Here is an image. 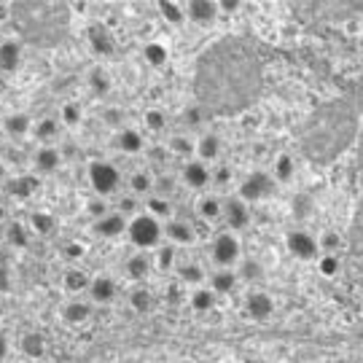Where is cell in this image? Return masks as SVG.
Here are the masks:
<instances>
[{
	"instance_id": "cell-32",
	"label": "cell",
	"mask_w": 363,
	"mask_h": 363,
	"mask_svg": "<svg viewBox=\"0 0 363 363\" xmlns=\"http://www.w3.org/2000/svg\"><path fill=\"white\" fill-rule=\"evenodd\" d=\"M339 269H342V261H339V256L320 253V259H318V272L323 274V277H337Z\"/></svg>"
},
{
	"instance_id": "cell-13",
	"label": "cell",
	"mask_w": 363,
	"mask_h": 363,
	"mask_svg": "<svg viewBox=\"0 0 363 363\" xmlns=\"http://www.w3.org/2000/svg\"><path fill=\"white\" fill-rule=\"evenodd\" d=\"M116 145H118V151H124V154H140V151H143V135L138 130H130V127H121L116 138Z\"/></svg>"
},
{
	"instance_id": "cell-30",
	"label": "cell",
	"mask_w": 363,
	"mask_h": 363,
	"mask_svg": "<svg viewBox=\"0 0 363 363\" xmlns=\"http://www.w3.org/2000/svg\"><path fill=\"white\" fill-rule=\"evenodd\" d=\"M30 234H27V226L25 223H19V220H13V223H9V232H6V240L11 242L13 247H27V240Z\"/></svg>"
},
{
	"instance_id": "cell-42",
	"label": "cell",
	"mask_w": 363,
	"mask_h": 363,
	"mask_svg": "<svg viewBox=\"0 0 363 363\" xmlns=\"http://www.w3.org/2000/svg\"><path fill=\"white\" fill-rule=\"evenodd\" d=\"M89 86L94 89V94H108V89H111V78L105 76L103 70H94L89 76Z\"/></svg>"
},
{
	"instance_id": "cell-4",
	"label": "cell",
	"mask_w": 363,
	"mask_h": 363,
	"mask_svg": "<svg viewBox=\"0 0 363 363\" xmlns=\"http://www.w3.org/2000/svg\"><path fill=\"white\" fill-rule=\"evenodd\" d=\"M89 183L97 194L105 196L116 191L118 183H121V175H118V169L113 167V164H108V162H94L89 167Z\"/></svg>"
},
{
	"instance_id": "cell-31",
	"label": "cell",
	"mask_w": 363,
	"mask_h": 363,
	"mask_svg": "<svg viewBox=\"0 0 363 363\" xmlns=\"http://www.w3.org/2000/svg\"><path fill=\"white\" fill-rule=\"evenodd\" d=\"M159 13L167 19L169 25H181L183 19H186V11H183L178 3H169V0H162V3H159Z\"/></svg>"
},
{
	"instance_id": "cell-2",
	"label": "cell",
	"mask_w": 363,
	"mask_h": 363,
	"mask_svg": "<svg viewBox=\"0 0 363 363\" xmlns=\"http://www.w3.org/2000/svg\"><path fill=\"white\" fill-rule=\"evenodd\" d=\"M210 256L218 264V269H232L234 264H240V256H242V247H240V240L234 237L232 232H223L213 240V247H210Z\"/></svg>"
},
{
	"instance_id": "cell-25",
	"label": "cell",
	"mask_w": 363,
	"mask_h": 363,
	"mask_svg": "<svg viewBox=\"0 0 363 363\" xmlns=\"http://www.w3.org/2000/svg\"><path fill=\"white\" fill-rule=\"evenodd\" d=\"M178 277H181V283H189V286H199L202 280H205V269L194 264V261H189V264H181L178 267Z\"/></svg>"
},
{
	"instance_id": "cell-18",
	"label": "cell",
	"mask_w": 363,
	"mask_h": 363,
	"mask_svg": "<svg viewBox=\"0 0 363 363\" xmlns=\"http://www.w3.org/2000/svg\"><path fill=\"white\" fill-rule=\"evenodd\" d=\"M234 286H237V274L232 269H218V272L210 277V291L216 294V296H223V294H232Z\"/></svg>"
},
{
	"instance_id": "cell-8",
	"label": "cell",
	"mask_w": 363,
	"mask_h": 363,
	"mask_svg": "<svg viewBox=\"0 0 363 363\" xmlns=\"http://www.w3.org/2000/svg\"><path fill=\"white\" fill-rule=\"evenodd\" d=\"M210 181H213V172H210V167L205 162L194 159V162H189V164L183 167V183H186L189 189H205Z\"/></svg>"
},
{
	"instance_id": "cell-15",
	"label": "cell",
	"mask_w": 363,
	"mask_h": 363,
	"mask_svg": "<svg viewBox=\"0 0 363 363\" xmlns=\"http://www.w3.org/2000/svg\"><path fill=\"white\" fill-rule=\"evenodd\" d=\"M196 156H199V162H216L220 156V138L218 135H202L199 138V143H196Z\"/></svg>"
},
{
	"instance_id": "cell-23",
	"label": "cell",
	"mask_w": 363,
	"mask_h": 363,
	"mask_svg": "<svg viewBox=\"0 0 363 363\" xmlns=\"http://www.w3.org/2000/svg\"><path fill=\"white\" fill-rule=\"evenodd\" d=\"M91 315V307L89 304H84V301H70L65 310H62V318H65L70 325H78V323H86Z\"/></svg>"
},
{
	"instance_id": "cell-47",
	"label": "cell",
	"mask_w": 363,
	"mask_h": 363,
	"mask_svg": "<svg viewBox=\"0 0 363 363\" xmlns=\"http://www.w3.org/2000/svg\"><path fill=\"white\" fill-rule=\"evenodd\" d=\"M213 181L218 183V186H226V183L232 181V167H226V164L218 167L216 172H213Z\"/></svg>"
},
{
	"instance_id": "cell-52",
	"label": "cell",
	"mask_w": 363,
	"mask_h": 363,
	"mask_svg": "<svg viewBox=\"0 0 363 363\" xmlns=\"http://www.w3.org/2000/svg\"><path fill=\"white\" fill-rule=\"evenodd\" d=\"M218 6H220V11H237V9H240L237 0H220Z\"/></svg>"
},
{
	"instance_id": "cell-33",
	"label": "cell",
	"mask_w": 363,
	"mask_h": 363,
	"mask_svg": "<svg viewBox=\"0 0 363 363\" xmlns=\"http://www.w3.org/2000/svg\"><path fill=\"white\" fill-rule=\"evenodd\" d=\"M172 205L167 202V196H148V216L154 218H169Z\"/></svg>"
},
{
	"instance_id": "cell-11",
	"label": "cell",
	"mask_w": 363,
	"mask_h": 363,
	"mask_svg": "<svg viewBox=\"0 0 363 363\" xmlns=\"http://www.w3.org/2000/svg\"><path fill=\"white\" fill-rule=\"evenodd\" d=\"M164 234H167L169 245H191V242H194V229H191L186 220L172 218L167 223Z\"/></svg>"
},
{
	"instance_id": "cell-5",
	"label": "cell",
	"mask_w": 363,
	"mask_h": 363,
	"mask_svg": "<svg viewBox=\"0 0 363 363\" xmlns=\"http://www.w3.org/2000/svg\"><path fill=\"white\" fill-rule=\"evenodd\" d=\"M274 189V178L272 175H267V172H250L247 175V181H242L240 186V199H245V202H259L264 196H269Z\"/></svg>"
},
{
	"instance_id": "cell-51",
	"label": "cell",
	"mask_w": 363,
	"mask_h": 363,
	"mask_svg": "<svg viewBox=\"0 0 363 363\" xmlns=\"http://www.w3.org/2000/svg\"><path fill=\"white\" fill-rule=\"evenodd\" d=\"M151 162H164V159H167V148H159V145H156V148H151Z\"/></svg>"
},
{
	"instance_id": "cell-9",
	"label": "cell",
	"mask_w": 363,
	"mask_h": 363,
	"mask_svg": "<svg viewBox=\"0 0 363 363\" xmlns=\"http://www.w3.org/2000/svg\"><path fill=\"white\" fill-rule=\"evenodd\" d=\"M220 13V6L218 3H213V0H194V3H189V9H186V16L196 22V25H210V22H216V16Z\"/></svg>"
},
{
	"instance_id": "cell-24",
	"label": "cell",
	"mask_w": 363,
	"mask_h": 363,
	"mask_svg": "<svg viewBox=\"0 0 363 363\" xmlns=\"http://www.w3.org/2000/svg\"><path fill=\"white\" fill-rule=\"evenodd\" d=\"M196 210H199V216H202L205 220L223 218V202H220L218 196H202L199 205H196Z\"/></svg>"
},
{
	"instance_id": "cell-45",
	"label": "cell",
	"mask_w": 363,
	"mask_h": 363,
	"mask_svg": "<svg viewBox=\"0 0 363 363\" xmlns=\"http://www.w3.org/2000/svg\"><path fill=\"white\" fill-rule=\"evenodd\" d=\"M118 213L124 216V218H135V213H138V196L132 194V196H121V202H118ZM140 216V213H138Z\"/></svg>"
},
{
	"instance_id": "cell-17",
	"label": "cell",
	"mask_w": 363,
	"mask_h": 363,
	"mask_svg": "<svg viewBox=\"0 0 363 363\" xmlns=\"http://www.w3.org/2000/svg\"><path fill=\"white\" fill-rule=\"evenodd\" d=\"M60 162H62V154L54 145H43V148H38V154H35V167H38V172H54V169L60 167Z\"/></svg>"
},
{
	"instance_id": "cell-28",
	"label": "cell",
	"mask_w": 363,
	"mask_h": 363,
	"mask_svg": "<svg viewBox=\"0 0 363 363\" xmlns=\"http://www.w3.org/2000/svg\"><path fill=\"white\" fill-rule=\"evenodd\" d=\"M130 304L135 312H151V307H154V296H151V291H145V288H135L130 294Z\"/></svg>"
},
{
	"instance_id": "cell-7",
	"label": "cell",
	"mask_w": 363,
	"mask_h": 363,
	"mask_svg": "<svg viewBox=\"0 0 363 363\" xmlns=\"http://www.w3.org/2000/svg\"><path fill=\"white\" fill-rule=\"evenodd\" d=\"M245 312L247 318H253V320H267V318H272L274 312V298L269 294H264V291H253L245 298Z\"/></svg>"
},
{
	"instance_id": "cell-22",
	"label": "cell",
	"mask_w": 363,
	"mask_h": 363,
	"mask_svg": "<svg viewBox=\"0 0 363 363\" xmlns=\"http://www.w3.org/2000/svg\"><path fill=\"white\" fill-rule=\"evenodd\" d=\"M151 259L145 256V253H138V256H132L130 261H127V274H130L132 280H145L148 274H151Z\"/></svg>"
},
{
	"instance_id": "cell-44",
	"label": "cell",
	"mask_w": 363,
	"mask_h": 363,
	"mask_svg": "<svg viewBox=\"0 0 363 363\" xmlns=\"http://www.w3.org/2000/svg\"><path fill=\"white\" fill-rule=\"evenodd\" d=\"M156 264H159V269H169V267L175 264V245L159 247V256H156Z\"/></svg>"
},
{
	"instance_id": "cell-27",
	"label": "cell",
	"mask_w": 363,
	"mask_h": 363,
	"mask_svg": "<svg viewBox=\"0 0 363 363\" xmlns=\"http://www.w3.org/2000/svg\"><path fill=\"white\" fill-rule=\"evenodd\" d=\"M191 307L196 312H208L216 307V294L210 291V288H196L194 294H191Z\"/></svg>"
},
{
	"instance_id": "cell-41",
	"label": "cell",
	"mask_w": 363,
	"mask_h": 363,
	"mask_svg": "<svg viewBox=\"0 0 363 363\" xmlns=\"http://www.w3.org/2000/svg\"><path fill=\"white\" fill-rule=\"evenodd\" d=\"M30 223H33V229L38 234H49L54 232V218L49 216V213H33V218H30Z\"/></svg>"
},
{
	"instance_id": "cell-48",
	"label": "cell",
	"mask_w": 363,
	"mask_h": 363,
	"mask_svg": "<svg viewBox=\"0 0 363 363\" xmlns=\"http://www.w3.org/2000/svg\"><path fill=\"white\" fill-rule=\"evenodd\" d=\"M62 253H65V259L78 261V259H81V253H84V247L78 245V242H70V245H65V250H62Z\"/></svg>"
},
{
	"instance_id": "cell-21",
	"label": "cell",
	"mask_w": 363,
	"mask_h": 363,
	"mask_svg": "<svg viewBox=\"0 0 363 363\" xmlns=\"http://www.w3.org/2000/svg\"><path fill=\"white\" fill-rule=\"evenodd\" d=\"M6 135L13 138V140H19V138H25L27 132H30V116L27 113H11V116L6 118Z\"/></svg>"
},
{
	"instance_id": "cell-12",
	"label": "cell",
	"mask_w": 363,
	"mask_h": 363,
	"mask_svg": "<svg viewBox=\"0 0 363 363\" xmlns=\"http://www.w3.org/2000/svg\"><path fill=\"white\" fill-rule=\"evenodd\" d=\"M19 62H22V46L16 40H3L0 43V70L11 73L19 67Z\"/></svg>"
},
{
	"instance_id": "cell-50",
	"label": "cell",
	"mask_w": 363,
	"mask_h": 363,
	"mask_svg": "<svg viewBox=\"0 0 363 363\" xmlns=\"http://www.w3.org/2000/svg\"><path fill=\"white\" fill-rule=\"evenodd\" d=\"M121 111H118V108H111V111H105V121H108V124H113V127H118V124H121Z\"/></svg>"
},
{
	"instance_id": "cell-16",
	"label": "cell",
	"mask_w": 363,
	"mask_h": 363,
	"mask_svg": "<svg viewBox=\"0 0 363 363\" xmlns=\"http://www.w3.org/2000/svg\"><path fill=\"white\" fill-rule=\"evenodd\" d=\"M19 347H22V352H25L27 358H43L49 345H46L43 334H38V331H30V334H25V337H22Z\"/></svg>"
},
{
	"instance_id": "cell-35",
	"label": "cell",
	"mask_w": 363,
	"mask_h": 363,
	"mask_svg": "<svg viewBox=\"0 0 363 363\" xmlns=\"http://www.w3.org/2000/svg\"><path fill=\"white\" fill-rule=\"evenodd\" d=\"M57 135H60V124L54 118H43L38 127H35V138H38L40 143H49Z\"/></svg>"
},
{
	"instance_id": "cell-14",
	"label": "cell",
	"mask_w": 363,
	"mask_h": 363,
	"mask_svg": "<svg viewBox=\"0 0 363 363\" xmlns=\"http://www.w3.org/2000/svg\"><path fill=\"white\" fill-rule=\"evenodd\" d=\"M89 291H91V298H94L97 304H108V301H113V296H116V283H113L111 277L100 274V277L91 280Z\"/></svg>"
},
{
	"instance_id": "cell-53",
	"label": "cell",
	"mask_w": 363,
	"mask_h": 363,
	"mask_svg": "<svg viewBox=\"0 0 363 363\" xmlns=\"http://www.w3.org/2000/svg\"><path fill=\"white\" fill-rule=\"evenodd\" d=\"M6 355H9V339L6 334H0V363L6 361Z\"/></svg>"
},
{
	"instance_id": "cell-54",
	"label": "cell",
	"mask_w": 363,
	"mask_h": 363,
	"mask_svg": "<svg viewBox=\"0 0 363 363\" xmlns=\"http://www.w3.org/2000/svg\"><path fill=\"white\" fill-rule=\"evenodd\" d=\"M11 288V283H9V272L0 267V291H9Z\"/></svg>"
},
{
	"instance_id": "cell-10",
	"label": "cell",
	"mask_w": 363,
	"mask_h": 363,
	"mask_svg": "<svg viewBox=\"0 0 363 363\" xmlns=\"http://www.w3.org/2000/svg\"><path fill=\"white\" fill-rule=\"evenodd\" d=\"M127 229H130V223H127V218L121 213H108L105 218L94 220V232L100 234V237H105V240H113V237L124 234Z\"/></svg>"
},
{
	"instance_id": "cell-6",
	"label": "cell",
	"mask_w": 363,
	"mask_h": 363,
	"mask_svg": "<svg viewBox=\"0 0 363 363\" xmlns=\"http://www.w3.org/2000/svg\"><path fill=\"white\" fill-rule=\"evenodd\" d=\"M223 220L229 223V229H232V232L245 229L247 223H250V208H247L245 199H240V196H229V199L223 202Z\"/></svg>"
},
{
	"instance_id": "cell-3",
	"label": "cell",
	"mask_w": 363,
	"mask_h": 363,
	"mask_svg": "<svg viewBox=\"0 0 363 363\" xmlns=\"http://www.w3.org/2000/svg\"><path fill=\"white\" fill-rule=\"evenodd\" d=\"M286 247L288 253L298 261H318L320 259V245H318V237H312L304 229H294L286 234Z\"/></svg>"
},
{
	"instance_id": "cell-26",
	"label": "cell",
	"mask_w": 363,
	"mask_h": 363,
	"mask_svg": "<svg viewBox=\"0 0 363 363\" xmlns=\"http://www.w3.org/2000/svg\"><path fill=\"white\" fill-rule=\"evenodd\" d=\"M130 186H132V194H151L154 191V175L151 172H145V169H140V172H135L130 178Z\"/></svg>"
},
{
	"instance_id": "cell-20",
	"label": "cell",
	"mask_w": 363,
	"mask_h": 363,
	"mask_svg": "<svg viewBox=\"0 0 363 363\" xmlns=\"http://www.w3.org/2000/svg\"><path fill=\"white\" fill-rule=\"evenodd\" d=\"M143 57H145V62H148L151 67H162V65H167L169 52H167V46H164V43L151 40V43H145Z\"/></svg>"
},
{
	"instance_id": "cell-34",
	"label": "cell",
	"mask_w": 363,
	"mask_h": 363,
	"mask_svg": "<svg viewBox=\"0 0 363 363\" xmlns=\"http://www.w3.org/2000/svg\"><path fill=\"white\" fill-rule=\"evenodd\" d=\"M89 40H91V46L97 49L100 54H111L113 52V46L108 43V35H105V30L100 25H91L89 27Z\"/></svg>"
},
{
	"instance_id": "cell-36",
	"label": "cell",
	"mask_w": 363,
	"mask_h": 363,
	"mask_svg": "<svg viewBox=\"0 0 363 363\" xmlns=\"http://www.w3.org/2000/svg\"><path fill=\"white\" fill-rule=\"evenodd\" d=\"M318 245H320V253H328V256H337L339 247H342V240H339L337 232H323L318 237Z\"/></svg>"
},
{
	"instance_id": "cell-1",
	"label": "cell",
	"mask_w": 363,
	"mask_h": 363,
	"mask_svg": "<svg viewBox=\"0 0 363 363\" xmlns=\"http://www.w3.org/2000/svg\"><path fill=\"white\" fill-rule=\"evenodd\" d=\"M127 234H130L132 245L140 247V250H148V247L159 245V240H162L164 229H162L159 218L148 216V213H140V216H135V218L130 220V229H127Z\"/></svg>"
},
{
	"instance_id": "cell-38",
	"label": "cell",
	"mask_w": 363,
	"mask_h": 363,
	"mask_svg": "<svg viewBox=\"0 0 363 363\" xmlns=\"http://www.w3.org/2000/svg\"><path fill=\"white\" fill-rule=\"evenodd\" d=\"M169 151L178 156H191L196 154V145L189 140V138H183V135H178V138H172L169 140Z\"/></svg>"
},
{
	"instance_id": "cell-55",
	"label": "cell",
	"mask_w": 363,
	"mask_h": 363,
	"mask_svg": "<svg viewBox=\"0 0 363 363\" xmlns=\"http://www.w3.org/2000/svg\"><path fill=\"white\" fill-rule=\"evenodd\" d=\"M0 220H6V208H0Z\"/></svg>"
},
{
	"instance_id": "cell-43",
	"label": "cell",
	"mask_w": 363,
	"mask_h": 363,
	"mask_svg": "<svg viewBox=\"0 0 363 363\" xmlns=\"http://www.w3.org/2000/svg\"><path fill=\"white\" fill-rule=\"evenodd\" d=\"M86 210H89V216L94 220H100V218H105L111 210H108V205H105V199L103 196H91L89 199V205H86Z\"/></svg>"
},
{
	"instance_id": "cell-40",
	"label": "cell",
	"mask_w": 363,
	"mask_h": 363,
	"mask_svg": "<svg viewBox=\"0 0 363 363\" xmlns=\"http://www.w3.org/2000/svg\"><path fill=\"white\" fill-rule=\"evenodd\" d=\"M145 127L151 132H162L164 127H167V116L159 111V108H151L148 113H145Z\"/></svg>"
},
{
	"instance_id": "cell-19",
	"label": "cell",
	"mask_w": 363,
	"mask_h": 363,
	"mask_svg": "<svg viewBox=\"0 0 363 363\" xmlns=\"http://www.w3.org/2000/svg\"><path fill=\"white\" fill-rule=\"evenodd\" d=\"M296 175V162L291 159L288 154H280L274 159V167H272V178L277 183H291V178Z\"/></svg>"
},
{
	"instance_id": "cell-46",
	"label": "cell",
	"mask_w": 363,
	"mask_h": 363,
	"mask_svg": "<svg viewBox=\"0 0 363 363\" xmlns=\"http://www.w3.org/2000/svg\"><path fill=\"white\" fill-rule=\"evenodd\" d=\"M242 277H247V280H259L261 277V264L259 261H242Z\"/></svg>"
},
{
	"instance_id": "cell-49",
	"label": "cell",
	"mask_w": 363,
	"mask_h": 363,
	"mask_svg": "<svg viewBox=\"0 0 363 363\" xmlns=\"http://www.w3.org/2000/svg\"><path fill=\"white\" fill-rule=\"evenodd\" d=\"M186 124H189V127H199V124H202L199 108H189V111H186Z\"/></svg>"
},
{
	"instance_id": "cell-37",
	"label": "cell",
	"mask_w": 363,
	"mask_h": 363,
	"mask_svg": "<svg viewBox=\"0 0 363 363\" xmlns=\"http://www.w3.org/2000/svg\"><path fill=\"white\" fill-rule=\"evenodd\" d=\"M35 189H38V181H35V178H19V181H13L11 186H9V191H11L13 196H30Z\"/></svg>"
},
{
	"instance_id": "cell-39",
	"label": "cell",
	"mask_w": 363,
	"mask_h": 363,
	"mask_svg": "<svg viewBox=\"0 0 363 363\" xmlns=\"http://www.w3.org/2000/svg\"><path fill=\"white\" fill-rule=\"evenodd\" d=\"M60 116H62V121H65L67 127H78V124H81V105L65 103L62 111H60Z\"/></svg>"
},
{
	"instance_id": "cell-29",
	"label": "cell",
	"mask_w": 363,
	"mask_h": 363,
	"mask_svg": "<svg viewBox=\"0 0 363 363\" xmlns=\"http://www.w3.org/2000/svg\"><path fill=\"white\" fill-rule=\"evenodd\" d=\"M65 288L73 291V294H78V291H84V288H91V277L86 272H81V269H70V272L65 274Z\"/></svg>"
}]
</instances>
